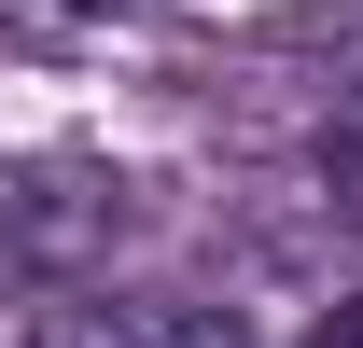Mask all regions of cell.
I'll return each mask as SVG.
<instances>
[{
  "label": "cell",
  "instance_id": "cell-1",
  "mask_svg": "<svg viewBox=\"0 0 363 348\" xmlns=\"http://www.w3.org/2000/svg\"><path fill=\"white\" fill-rule=\"evenodd\" d=\"M28 348H266L238 306H182V293H70L28 320Z\"/></svg>",
  "mask_w": 363,
  "mask_h": 348
},
{
  "label": "cell",
  "instance_id": "cell-2",
  "mask_svg": "<svg viewBox=\"0 0 363 348\" xmlns=\"http://www.w3.org/2000/svg\"><path fill=\"white\" fill-rule=\"evenodd\" d=\"M98 237H126V181H98V168H28L0 195V251L14 265H70Z\"/></svg>",
  "mask_w": 363,
  "mask_h": 348
},
{
  "label": "cell",
  "instance_id": "cell-3",
  "mask_svg": "<svg viewBox=\"0 0 363 348\" xmlns=\"http://www.w3.org/2000/svg\"><path fill=\"white\" fill-rule=\"evenodd\" d=\"M266 56H294V70H335V84L363 98V0H294V14H266Z\"/></svg>",
  "mask_w": 363,
  "mask_h": 348
},
{
  "label": "cell",
  "instance_id": "cell-4",
  "mask_svg": "<svg viewBox=\"0 0 363 348\" xmlns=\"http://www.w3.org/2000/svg\"><path fill=\"white\" fill-rule=\"evenodd\" d=\"M321 209H335V223L363 237V98L335 112V126H321Z\"/></svg>",
  "mask_w": 363,
  "mask_h": 348
},
{
  "label": "cell",
  "instance_id": "cell-5",
  "mask_svg": "<svg viewBox=\"0 0 363 348\" xmlns=\"http://www.w3.org/2000/svg\"><path fill=\"white\" fill-rule=\"evenodd\" d=\"M308 348H363V293H350V306H335V320H321V335H308Z\"/></svg>",
  "mask_w": 363,
  "mask_h": 348
}]
</instances>
